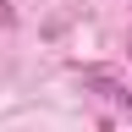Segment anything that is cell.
<instances>
[{
	"label": "cell",
	"mask_w": 132,
	"mask_h": 132,
	"mask_svg": "<svg viewBox=\"0 0 132 132\" xmlns=\"http://www.w3.org/2000/svg\"><path fill=\"white\" fill-rule=\"evenodd\" d=\"M11 22V0H0V28H6Z\"/></svg>",
	"instance_id": "2"
},
{
	"label": "cell",
	"mask_w": 132,
	"mask_h": 132,
	"mask_svg": "<svg viewBox=\"0 0 132 132\" xmlns=\"http://www.w3.org/2000/svg\"><path fill=\"white\" fill-rule=\"evenodd\" d=\"M82 88H94V94H105V99H116L127 116H132V88H121V82H110V77H99V72H88L82 77Z\"/></svg>",
	"instance_id": "1"
}]
</instances>
